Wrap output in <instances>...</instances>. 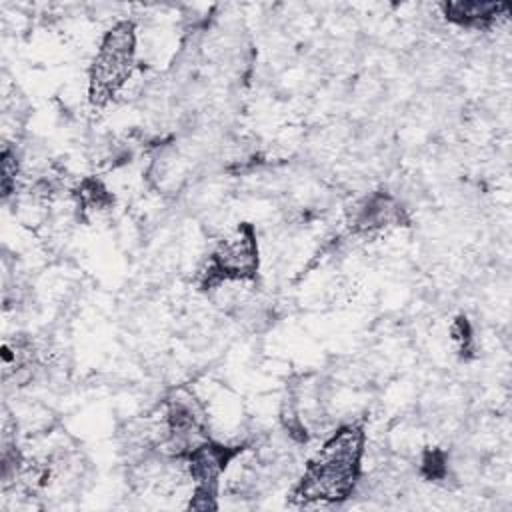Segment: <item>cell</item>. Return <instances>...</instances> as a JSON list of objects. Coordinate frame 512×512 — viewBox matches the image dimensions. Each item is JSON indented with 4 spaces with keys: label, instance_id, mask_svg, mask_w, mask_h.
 Here are the masks:
<instances>
[{
    "label": "cell",
    "instance_id": "2",
    "mask_svg": "<svg viewBox=\"0 0 512 512\" xmlns=\"http://www.w3.org/2000/svg\"><path fill=\"white\" fill-rule=\"evenodd\" d=\"M136 28L130 20L116 22L102 38L90 66L88 98L94 108L110 104L134 70Z\"/></svg>",
    "mask_w": 512,
    "mask_h": 512
},
{
    "label": "cell",
    "instance_id": "10",
    "mask_svg": "<svg viewBox=\"0 0 512 512\" xmlns=\"http://www.w3.org/2000/svg\"><path fill=\"white\" fill-rule=\"evenodd\" d=\"M16 174H18V160L10 148L2 150V196L8 198L16 188Z\"/></svg>",
    "mask_w": 512,
    "mask_h": 512
},
{
    "label": "cell",
    "instance_id": "5",
    "mask_svg": "<svg viewBox=\"0 0 512 512\" xmlns=\"http://www.w3.org/2000/svg\"><path fill=\"white\" fill-rule=\"evenodd\" d=\"M348 230L356 236H368V234H378L388 228H398V226H408L410 216L406 208L390 194L384 190L370 192L358 202H354L348 210L346 216Z\"/></svg>",
    "mask_w": 512,
    "mask_h": 512
},
{
    "label": "cell",
    "instance_id": "4",
    "mask_svg": "<svg viewBox=\"0 0 512 512\" xmlns=\"http://www.w3.org/2000/svg\"><path fill=\"white\" fill-rule=\"evenodd\" d=\"M244 452L242 444H222L210 438L198 442L182 460L194 482V494L188 504L190 510H216L218 482L228 464Z\"/></svg>",
    "mask_w": 512,
    "mask_h": 512
},
{
    "label": "cell",
    "instance_id": "8",
    "mask_svg": "<svg viewBox=\"0 0 512 512\" xmlns=\"http://www.w3.org/2000/svg\"><path fill=\"white\" fill-rule=\"evenodd\" d=\"M420 474L428 482H442L448 476V458L440 448H426L420 458Z\"/></svg>",
    "mask_w": 512,
    "mask_h": 512
},
{
    "label": "cell",
    "instance_id": "9",
    "mask_svg": "<svg viewBox=\"0 0 512 512\" xmlns=\"http://www.w3.org/2000/svg\"><path fill=\"white\" fill-rule=\"evenodd\" d=\"M452 340L456 344V350L462 358H472L474 356V336H472V326L468 322L466 316H458L454 322H452Z\"/></svg>",
    "mask_w": 512,
    "mask_h": 512
},
{
    "label": "cell",
    "instance_id": "6",
    "mask_svg": "<svg viewBox=\"0 0 512 512\" xmlns=\"http://www.w3.org/2000/svg\"><path fill=\"white\" fill-rule=\"evenodd\" d=\"M444 18L462 28L486 30L508 18L510 6L506 2H442Z\"/></svg>",
    "mask_w": 512,
    "mask_h": 512
},
{
    "label": "cell",
    "instance_id": "3",
    "mask_svg": "<svg viewBox=\"0 0 512 512\" xmlns=\"http://www.w3.org/2000/svg\"><path fill=\"white\" fill-rule=\"evenodd\" d=\"M258 266L256 232L252 224L244 222L212 250L198 274V286L208 292L224 282H250L256 278Z\"/></svg>",
    "mask_w": 512,
    "mask_h": 512
},
{
    "label": "cell",
    "instance_id": "1",
    "mask_svg": "<svg viewBox=\"0 0 512 512\" xmlns=\"http://www.w3.org/2000/svg\"><path fill=\"white\" fill-rule=\"evenodd\" d=\"M364 444L362 424L340 426L308 460L290 502L298 506L336 504L352 496L362 470Z\"/></svg>",
    "mask_w": 512,
    "mask_h": 512
},
{
    "label": "cell",
    "instance_id": "7",
    "mask_svg": "<svg viewBox=\"0 0 512 512\" xmlns=\"http://www.w3.org/2000/svg\"><path fill=\"white\" fill-rule=\"evenodd\" d=\"M72 196L76 200V206L80 210V214H88V212H102L114 206V196L112 192L102 184V180H98L96 176H86L82 178L74 190Z\"/></svg>",
    "mask_w": 512,
    "mask_h": 512
}]
</instances>
